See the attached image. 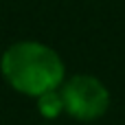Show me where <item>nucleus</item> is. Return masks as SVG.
<instances>
[{
  "instance_id": "3",
  "label": "nucleus",
  "mask_w": 125,
  "mask_h": 125,
  "mask_svg": "<svg viewBox=\"0 0 125 125\" xmlns=\"http://www.w3.org/2000/svg\"><path fill=\"white\" fill-rule=\"evenodd\" d=\"M37 105H40V114L46 119H55L64 112V99H62V90H48L44 94L37 97Z\"/></svg>"
},
{
  "instance_id": "1",
  "label": "nucleus",
  "mask_w": 125,
  "mask_h": 125,
  "mask_svg": "<svg viewBox=\"0 0 125 125\" xmlns=\"http://www.w3.org/2000/svg\"><path fill=\"white\" fill-rule=\"evenodd\" d=\"M0 70L13 90L29 97L55 90L64 81V64L59 55L37 42H18L7 48Z\"/></svg>"
},
{
  "instance_id": "2",
  "label": "nucleus",
  "mask_w": 125,
  "mask_h": 125,
  "mask_svg": "<svg viewBox=\"0 0 125 125\" xmlns=\"http://www.w3.org/2000/svg\"><path fill=\"white\" fill-rule=\"evenodd\" d=\"M64 110L79 121H94L110 105L108 88L92 75H75L62 88Z\"/></svg>"
}]
</instances>
